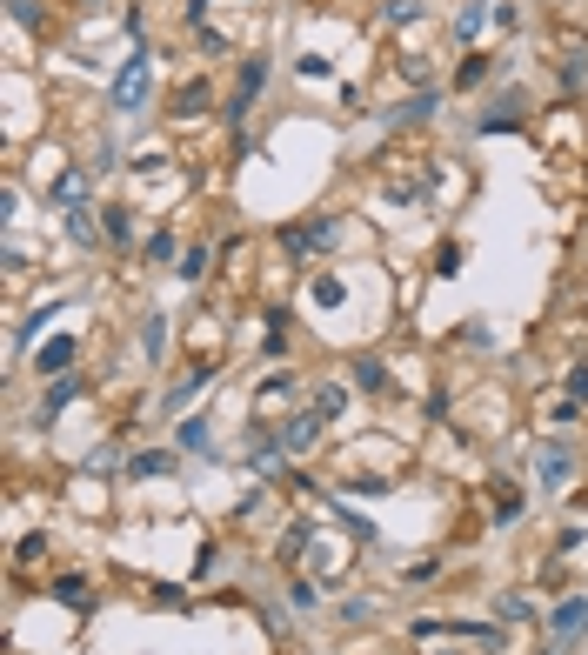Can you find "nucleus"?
Masks as SVG:
<instances>
[{"label": "nucleus", "mask_w": 588, "mask_h": 655, "mask_svg": "<svg viewBox=\"0 0 588 655\" xmlns=\"http://www.w3.org/2000/svg\"><path fill=\"white\" fill-rule=\"evenodd\" d=\"M147 81H154V54H147V47H134L128 67H120L114 88H108V108H114V114H134V108L147 100Z\"/></svg>", "instance_id": "obj_1"}, {"label": "nucleus", "mask_w": 588, "mask_h": 655, "mask_svg": "<svg viewBox=\"0 0 588 655\" xmlns=\"http://www.w3.org/2000/svg\"><path fill=\"white\" fill-rule=\"evenodd\" d=\"M335 234H341V228H335V214H315L308 228H288V248H294V254H308V248L321 254V248H335Z\"/></svg>", "instance_id": "obj_2"}, {"label": "nucleus", "mask_w": 588, "mask_h": 655, "mask_svg": "<svg viewBox=\"0 0 588 655\" xmlns=\"http://www.w3.org/2000/svg\"><path fill=\"white\" fill-rule=\"evenodd\" d=\"M348 382H355L361 394H388V388H394V382H388V361H382V355H355V361H348Z\"/></svg>", "instance_id": "obj_3"}, {"label": "nucleus", "mask_w": 588, "mask_h": 655, "mask_svg": "<svg viewBox=\"0 0 588 655\" xmlns=\"http://www.w3.org/2000/svg\"><path fill=\"white\" fill-rule=\"evenodd\" d=\"M315 441H321V415H315V408H301V415L281 428V448H288V455H308Z\"/></svg>", "instance_id": "obj_4"}, {"label": "nucleus", "mask_w": 588, "mask_h": 655, "mask_svg": "<svg viewBox=\"0 0 588 655\" xmlns=\"http://www.w3.org/2000/svg\"><path fill=\"white\" fill-rule=\"evenodd\" d=\"M261 88H268V61H248V67H241V88H234V100H228V120L248 114V100L261 94Z\"/></svg>", "instance_id": "obj_5"}, {"label": "nucleus", "mask_w": 588, "mask_h": 655, "mask_svg": "<svg viewBox=\"0 0 588 655\" xmlns=\"http://www.w3.org/2000/svg\"><path fill=\"white\" fill-rule=\"evenodd\" d=\"M167 108H175V120H194L201 108H207V74H194V81H181V94L167 100Z\"/></svg>", "instance_id": "obj_6"}, {"label": "nucleus", "mask_w": 588, "mask_h": 655, "mask_svg": "<svg viewBox=\"0 0 588 655\" xmlns=\"http://www.w3.org/2000/svg\"><path fill=\"white\" fill-rule=\"evenodd\" d=\"M74 394H81V375H61V382H54V388H47V394H41V422H54V415H61V408H67V402H74Z\"/></svg>", "instance_id": "obj_7"}, {"label": "nucleus", "mask_w": 588, "mask_h": 655, "mask_svg": "<svg viewBox=\"0 0 588 655\" xmlns=\"http://www.w3.org/2000/svg\"><path fill=\"white\" fill-rule=\"evenodd\" d=\"M100 234H108L114 248H128V241H134V214H128V208H120V201H114V208L100 214Z\"/></svg>", "instance_id": "obj_8"}, {"label": "nucleus", "mask_w": 588, "mask_h": 655, "mask_svg": "<svg viewBox=\"0 0 588 655\" xmlns=\"http://www.w3.org/2000/svg\"><path fill=\"white\" fill-rule=\"evenodd\" d=\"M435 108H441V88H422L414 100H402V108H394V120H435Z\"/></svg>", "instance_id": "obj_9"}, {"label": "nucleus", "mask_w": 588, "mask_h": 655, "mask_svg": "<svg viewBox=\"0 0 588 655\" xmlns=\"http://www.w3.org/2000/svg\"><path fill=\"white\" fill-rule=\"evenodd\" d=\"M67 241H74V248H94V241H100V228H94L88 208H67Z\"/></svg>", "instance_id": "obj_10"}, {"label": "nucleus", "mask_w": 588, "mask_h": 655, "mask_svg": "<svg viewBox=\"0 0 588 655\" xmlns=\"http://www.w3.org/2000/svg\"><path fill=\"white\" fill-rule=\"evenodd\" d=\"M575 629H588V602H582V595H568L562 609H555V635H575Z\"/></svg>", "instance_id": "obj_11"}, {"label": "nucleus", "mask_w": 588, "mask_h": 655, "mask_svg": "<svg viewBox=\"0 0 588 655\" xmlns=\"http://www.w3.org/2000/svg\"><path fill=\"white\" fill-rule=\"evenodd\" d=\"M481 27H488V0H469V7H461V21H455V41H475Z\"/></svg>", "instance_id": "obj_12"}, {"label": "nucleus", "mask_w": 588, "mask_h": 655, "mask_svg": "<svg viewBox=\"0 0 588 655\" xmlns=\"http://www.w3.org/2000/svg\"><path fill=\"white\" fill-rule=\"evenodd\" d=\"M181 448H187V455H214V428H207V422H187V428H181Z\"/></svg>", "instance_id": "obj_13"}, {"label": "nucleus", "mask_w": 588, "mask_h": 655, "mask_svg": "<svg viewBox=\"0 0 588 655\" xmlns=\"http://www.w3.org/2000/svg\"><path fill=\"white\" fill-rule=\"evenodd\" d=\"M488 74H495V67H488V54H469V61L455 67V88H481Z\"/></svg>", "instance_id": "obj_14"}, {"label": "nucleus", "mask_w": 588, "mask_h": 655, "mask_svg": "<svg viewBox=\"0 0 588 655\" xmlns=\"http://www.w3.org/2000/svg\"><path fill=\"white\" fill-rule=\"evenodd\" d=\"M201 388H207V375H187V382H175V388H167V402H161V408H181V402H194Z\"/></svg>", "instance_id": "obj_15"}, {"label": "nucleus", "mask_w": 588, "mask_h": 655, "mask_svg": "<svg viewBox=\"0 0 588 655\" xmlns=\"http://www.w3.org/2000/svg\"><path fill=\"white\" fill-rule=\"evenodd\" d=\"M67 361H74V341H47V348H41V375L47 368H67Z\"/></svg>", "instance_id": "obj_16"}, {"label": "nucleus", "mask_w": 588, "mask_h": 655, "mask_svg": "<svg viewBox=\"0 0 588 655\" xmlns=\"http://www.w3.org/2000/svg\"><path fill=\"white\" fill-rule=\"evenodd\" d=\"M141 348H147V355H167V321H161V315L141 328Z\"/></svg>", "instance_id": "obj_17"}, {"label": "nucleus", "mask_w": 588, "mask_h": 655, "mask_svg": "<svg viewBox=\"0 0 588 655\" xmlns=\"http://www.w3.org/2000/svg\"><path fill=\"white\" fill-rule=\"evenodd\" d=\"M414 14H422V0H388V7H382V21H394V27H408V21H414Z\"/></svg>", "instance_id": "obj_18"}, {"label": "nucleus", "mask_w": 588, "mask_h": 655, "mask_svg": "<svg viewBox=\"0 0 588 655\" xmlns=\"http://www.w3.org/2000/svg\"><path fill=\"white\" fill-rule=\"evenodd\" d=\"M495 609H501V622H528V615H535V609H528V602H522V595H501V602H495Z\"/></svg>", "instance_id": "obj_19"}, {"label": "nucleus", "mask_w": 588, "mask_h": 655, "mask_svg": "<svg viewBox=\"0 0 588 655\" xmlns=\"http://www.w3.org/2000/svg\"><path fill=\"white\" fill-rule=\"evenodd\" d=\"M201 268H207V248H187L181 254V281H201Z\"/></svg>", "instance_id": "obj_20"}, {"label": "nucleus", "mask_w": 588, "mask_h": 655, "mask_svg": "<svg viewBox=\"0 0 588 655\" xmlns=\"http://www.w3.org/2000/svg\"><path fill=\"white\" fill-rule=\"evenodd\" d=\"M175 254V234H147V261H167Z\"/></svg>", "instance_id": "obj_21"}, {"label": "nucleus", "mask_w": 588, "mask_h": 655, "mask_svg": "<svg viewBox=\"0 0 588 655\" xmlns=\"http://www.w3.org/2000/svg\"><path fill=\"white\" fill-rule=\"evenodd\" d=\"M161 469H175L167 455H134V475H161Z\"/></svg>", "instance_id": "obj_22"}]
</instances>
